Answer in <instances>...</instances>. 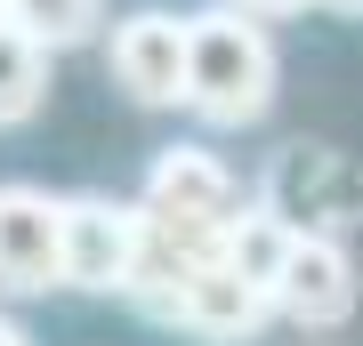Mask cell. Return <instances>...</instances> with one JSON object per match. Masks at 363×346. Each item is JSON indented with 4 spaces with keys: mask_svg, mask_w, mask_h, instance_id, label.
I'll return each instance as SVG.
<instances>
[{
    "mask_svg": "<svg viewBox=\"0 0 363 346\" xmlns=\"http://www.w3.org/2000/svg\"><path fill=\"white\" fill-rule=\"evenodd\" d=\"M274 81H283V57H274L267 16L250 8H202L186 16V113L210 129H250L267 121Z\"/></svg>",
    "mask_w": 363,
    "mask_h": 346,
    "instance_id": "1",
    "label": "cell"
},
{
    "mask_svg": "<svg viewBox=\"0 0 363 346\" xmlns=\"http://www.w3.org/2000/svg\"><path fill=\"white\" fill-rule=\"evenodd\" d=\"M250 202L267 209V218H283L291 233H331V242H347V226H363V169L339 154L323 137H298L283 154L267 161V178Z\"/></svg>",
    "mask_w": 363,
    "mask_h": 346,
    "instance_id": "2",
    "label": "cell"
},
{
    "mask_svg": "<svg viewBox=\"0 0 363 346\" xmlns=\"http://www.w3.org/2000/svg\"><path fill=\"white\" fill-rule=\"evenodd\" d=\"M138 209L162 233H178V242L218 250L226 233H234V218L250 209V193H242V178H234L210 145H169V154H154V169H145Z\"/></svg>",
    "mask_w": 363,
    "mask_h": 346,
    "instance_id": "3",
    "label": "cell"
},
{
    "mask_svg": "<svg viewBox=\"0 0 363 346\" xmlns=\"http://www.w3.org/2000/svg\"><path fill=\"white\" fill-rule=\"evenodd\" d=\"M274 314L298 322L307 338H331V330H347L355 306H363V274H355V250L347 242H331V233H291V250H283V266H274Z\"/></svg>",
    "mask_w": 363,
    "mask_h": 346,
    "instance_id": "4",
    "label": "cell"
},
{
    "mask_svg": "<svg viewBox=\"0 0 363 346\" xmlns=\"http://www.w3.org/2000/svg\"><path fill=\"white\" fill-rule=\"evenodd\" d=\"M145 250V209L113 193H65V290L121 298Z\"/></svg>",
    "mask_w": 363,
    "mask_h": 346,
    "instance_id": "5",
    "label": "cell"
},
{
    "mask_svg": "<svg viewBox=\"0 0 363 346\" xmlns=\"http://www.w3.org/2000/svg\"><path fill=\"white\" fill-rule=\"evenodd\" d=\"M0 290L9 298L65 290V193L25 178L0 185Z\"/></svg>",
    "mask_w": 363,
    "mask_h": 346,
    "instance_id": "6",
    "label": "cell"
},
{
    "mask_svg": "<svg viewBox=\"0 0 363 346\" xmlns=\"http://www.w3.org/2000/svg\"><path fill=\"white\" fill-rule=\"evenodd\" d=\"M267 322H274L267 282H250L226 250H210L202 266L186 274V290H178V306H169L162 330H186V338H202V346H242V338H259Z\"/></svg>",
    "mask_w": 363,
    "mask_h": 346,
    "instance_id": "7",
    "label": "cell"
},
{
    "mask_svg": "<svg viewBox=\"0 0 363 346\" xmlns=\"http://www.w3.org/2000/svg\"><path fill=\"white\" fill-rule=\"evenodd\" d=\"M113 81L145 113H178L186 105V16L178 8H130L113 25Z\"/></svg>",
    "mask_w": 363,
    "mask_h": 346,
    "instance_id": "8",
    "label": "cell"
},
{
    "mask_svg": "<svg viewBox=\"0 0 363 346\" xmlns=\"http://www.w3.org/2000/svg\"><path fill=\"white\" fill-rule=\"evenodd\" d=\"M0 16H9V25L25 33L33 49L65 57V49H81V40H97L105 0H0Z\"/></svg>",
    "mask_w": 363,
    "mask_h": 346,
    "instance_id": "9",
    "label": "cell"
},
{
    "mask_svg": "<svg viewBox=\"0 0 363 346\" xmlns=\"http://www.w3.org/2000/svg\"><path fill=\"white\" fill-rule=\"evenodd\" d=\"M40 97H49V49H33V40L0 16V129L33 121Z\"/></svg>",
    "mask_w": 363,
    "mask_h": 346,
    "instance_id": "10",
    "label": "cell"
},
{
    "mask_svg": "<svg viewBox=\"0 0 363 346\" xmlns=\"http://www.w3.org/2000/svg\"><path fill=\"white\" fill-rule=\"evenodd\" d=\"M234 8H250V16H291V8H315V0H234Z\"/></svg>",
    "mask_w": 363,
    "mask_h": 346,
    "instance_id": "11",
    "label": "cell"
},
{
    "mask_svg": "<svg viewBox=\"0 0 363 346\" xmlns=\"http://www.w3.org/2000/svg\"><path fill=\"white\" fill-rule=\"evenodd\" d=\"M0 346H40V338H33V330H25L16 314H0Z\"/></svg>",
    "mask_w": 363,
    "mask_h": 346,
    "instance_id": "12",
    "label": "cell"
},
{
    "mask_svg": "<svg viewBox=\"0 0 363 346\" xmlns=\"http://www.w3.org/2000/svg\"><path fill=\"white\" fill-rule=\"evenodd\" d=\"M315 8H331V16H363V0H315Z\"/></svg>",
    "mask_w": 363,
    "mask_h": 346,
    "instance_id": "13",
    "label": "cell"
}]
</instances>
